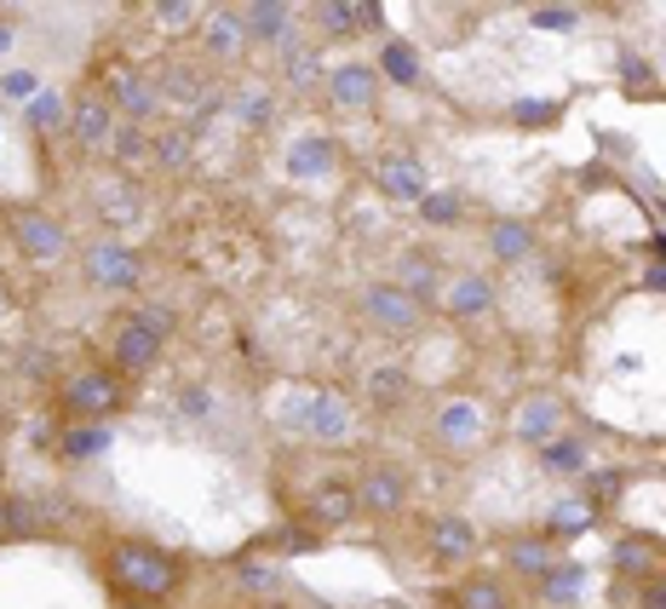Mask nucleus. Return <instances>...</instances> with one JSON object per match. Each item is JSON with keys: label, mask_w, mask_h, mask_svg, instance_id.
<instances>
[{"label": "nucleus", "mask_w": 666, "mask_h": 609, "mask_svg": "<svg viewBox=\"0 0 666 609\" xmlns=\"http://www.w3.org/2000/svg\"><path fill=\"white\" fill-rule=\"evenodd\" d=\"M276 420L288 431H304L317 443H345L351 438V402L333 397V391H311V397H288L276 409Z\"/></svg>", "instance_id": "nucleus-1"}, {"label": "nucleus", "mask_w": 666, "mask_h": 609, "mask_svg": "<svg viewBox=\"0 0 666 609\" xmlns=\"http://www.w3.org/2000/svg\"><path fill=\"white\" fill-rule=\"evenodd\" d=\"M110 575L121 580V587H133L138 598H162L173 593V580H178V564L162 552V546H144V541H121L110 552Z\"/></svg>", "instance_id": "nucleus-2"}, {"label": "nucleus", "mask_w": 666, "mask_h": 609, "mask_svg": "<svg viewBox=\"0 0 666 609\" xmlns=\"http://www.w3.org/2000/svg\"><path fill=\"white\" fill-rule=\"evenodd\" d=\"M121 402V379L104 368H87V374H69L64 379V409L69 414H87V420H104Z\"/></svg>", "instance_id": "nucleus-3"}, {"label": "nucleus", "mask_w": 666, "mask_h": 609, "mask_svg": "<svg viewBox=\"0 0 666 609\" xmlns=\"http://www.w3.org/2000/svg\"><path fill=\"white\" fill-rule=\"evenodd\" d=\"M81 265H87V283H92V288H115V294L138 288V276H144V265H138L121 242H92Z\"/></svg>", "instance_id": "nucleus-4"}, {"label": "nucleus", "mask_w": 666, "mask_h": 609, "mask_svg": "<svg viewBox=\"0 0 666 609\" xmlns=\"http://www.w3.org/2000/svg\"><path fill=\"white\" fill-rule=\"evenodd\" d=\"M356 506H363V512H379V518L402 512V506H408L402 472H397V466H368V472H363V484H356Z\"/></svg>", "instance_id": "nucleus-5"}, {"label": "nucleus", "mask_w": 666, "mask_h": 609, "mask_svg": "<svg viewBox=\"0 0 666 609\" xmlns=\"http://www.w3.org/2000/svg\"><path fill=\"white\" fill-rule=\"evenodd\" d=\"M12 236H18V247L30 253V259H58V253L69 247V236H64V224L58 219H46V213H12Z\"/></svg>", "instance_id": "nucleus-6"}, {"label": "nucleus", "mask_w": 666, "mask_h": 609, "mask_svg": "<svg viewBox=\"0 0 666 609\" xmlns=\"http://www.w3.org/2000/svg\"><path fill=\"white\" fill-rule=\"evenodd\" d=\"M511 431H518L523 443L546 449L557 431H563V402H557V397H523L518 414H511Z\"/></svg>", "instance_id": "nucleus-7"}, {"label": "nucleus", "mask_w": 666, "mask_h": 609, "mask_svg": "<svg viewBox=\"0 0 666 609\" xmlns=\"http://www.w3.org/2000/svg\"><path fill=\"white\" fill-rule=\"evenodd\" d=\"M328 98L340 110H368L374 98H379V69L368 64H340V69H328Z\"/></svg>", "instance_id": "nucleus-8"}, {"label": "nucleus", "mask_w": 666, "mask_h": 609, "mask_svg": "<svg viewBox=\"0 0 666 609\" xmlns=\"http://www.w3.org/2000/svg\"><path fill=\"white\" fill-rule=\"evenodd\" d=\"M363 311H368L379 328H391V334H408V328L420 322V304L408 299L402 288H391V283H386V288H368V294H363Z\"/></svg>", "instance_id": "nucleus-9"}, {"label": "nucleus", "mask_w": 666, "mask_h": 609, "mask_svg": "<svg viewBox=\"0 0 666 609\" xmlns=\"http://www.w3.org/2000/svg\"><path fill=\"white\" fill-rule=\"evenodd\" d=\"M242 18H247L253 41H270L281 53L293 46V7H281V0H253V7H242Z\"/></svg>", "instance_id": "nucleus-10"}, {"label": "nucleus", "mask_w": 666, "mask_h": 609, "mask_svg": "<svg viewBox=\"0 0 666 609\" xmlns=\"http://www.w3.org/2000/svg\"><path fill=\"white\" fill-rule=\"evenodd\" d=\"M69 126H75V139H81L87 150H104V144L115 139V104H110L104 92H92V98H81V104H75Z\"/></svg>", "instance_id": "nucleus-11"}, {"label": "nucleus", "mask_w": 666, "mask_h": 609, "mask_svg": "<svg viewBox=\"0 0 666 609\" xmlns=\"http://www.w3.org/2000/svg\"><path fill=\"white\" fill-rule=\"evenodd\" d=\"M156 351H162V340L149 334V328H144L138 317L115 328V363H121L126 374H144L149 363H156Z\"/></svg>", "instance_id": "nucleus-12"}, {"label": "nucleus", "mask_w": 666, "mask_h": 609, "mask_svg": "<svg viewBox=\"0 0 666 609\" xmlns=\"http://www.w3.org/2000/svg\"><path fill=\"white\" fill-rule=\"evenodd\" d=\"M431 552L443 557V564H466V557L477 552V529H471V518H437L431 523Z\"/></svg>", "instance_id": "nucleus-13"}, {"label": "nucleus", "mask_w": 666, "mask_h": 609, "mask_svg": "<svg viewBox=\"0 0 666 609\" xmlns=\"http://www.w3.org/2000/svg\"><path fill=\"white\" fill-rule=\"evenodd\" d=\"M443 304L459 317V322H471V317H489V304H495V283L489 276H454Z\"/></svg>", "instance_id": "nucleus-14"}, {"label": "nucleus", "mask_w": 666, "mask_h": 609, "mask_svg": "<svg viewBox=\"0 0 666 609\" xmlns=\"http://www.w3.org/2000/svg\"><path fill=\"white\" fill-rule=\"evenodd\" d=\"M247 41H253V35H247L242 7H219V12L208 18V53H213V58H242Z\"/></svg>", "instance_id": "nucleus-15"}, {"label": "nucleus", "mask_w": 666, "mask_h": 609, "mask_svg": "<svg viewBox=\"0 0 666 609\" xmlns=\"http://www.w3.org/2000/svg\"><path fill=\"white\" fill-rule=\"evenodd\" d=\"M655 557H666V541L655 535H621L609 546V564L621 575H655Z\"/></svg>", "instance_id": "nucleus-16"}, {"label": "nucleus", "mask_w": 666, "mask_h": 609, "mask_svg": "<svg viewBox=\"0 0 666 609\" xmlns=\"http://www.w3.org/2000/svg\"><path fill=\"white\" fill-rule=\"evenodd\" d=\"M437 438H443L448 449L482 443V409H477V402H448V409L437 414Z\"/></svg>", "instance_id": "nucleus-17"}, {"label": "nucleus", "mask_w": 666, "mask_h": 609, "mask_svg": "<svg viewBox=\"0 0 666 609\" xmlns=\"http://www.w3.org/2000/svg\"><path fill=\"white\" fill-rule=\"evenodd\" d=\"M110 104H121L133 121H144V115H156V110H162V87H156V81H144V75H115Z\"/></svg>", "instance_id": "nucleus-18"}, {"label": "nucleus", "mask_w": 666, "mask_h": 609, "mask_svg": "<svg viewBox=\"0 0 666 609\" xmlns=\"http://www.w3.org/2000/svg\"><path fill=\"white\" fill-rule=\"evenodd\" d=\"M379 190L397 201H425V173L408 156H379Z\"/></svg>", "instance_id": "nucleus-19"}, {"label": "nucleus", "mask_w": 666, "mask_h": 609, "mask_svg": "<svg viewBox=\"0 0 666 609\" xmlns=\"http://www.w3.org/2000/svg\"><path fill=\"white\" fill-rule=\"evenodd\" d=\"M340 167V150H333L328 139H299L288 150V179H322V173Z\"/></svg>", "instance_id": "nucleus-20"}, {"label": "nucleus", "mask_w": 666, "mask_h": 609, "mask_svg": "<svg viewBox=\"0 0 666 609\" xmlns=\"http://www.w3.org/2000/svg\"><path fill=\"white\" fill-rule=\"evenodd\" d=\"M580 593H586V564H569V557H563V564H552V569L541 575V598H546L552 609H569Z\"/></svg>", "instance_id": "nucleus-21"}, {"label": "nucleus", "mask_w": 666, "mask_h": 609, "mask_svg": "<svg viewBox=\"0 0 666 609\" xmlns=\"http://www.w3.org/2000/svg\"><path fill=\"white\" fill-rule=\"evenodd\" d=\"M356 512H363V506H356V489H351V484H322V489L311 495V518H317V523H333V529H340V523H351Z\"/></svg>", "instance_id": "nucleus-22"}, {"label": "nucleus", "mask_w": 666, "mask_h": 609, "mask_svg": "<svg viewBox=\"0 0 666 609\" xmlns=\"http://www.w3.org/2000/svg\"><path fill=\"white\" fill-rule=\"evenodd\" d=\"M110 443H115V431L92 420V425H75L58 449H64V461H92V454H104Z\"/></svg>", "instance_id": "nucleus-23"}, {"label": "nucleus", "mask_w": 666, "mask_h": 609, "mask_svg": "<svg viewBox=\"0 0 666 609\" xmlns=\"http://www.w3.org/2000/svg\"><path fill=\"white\" fill-rule=\"evenodd\" d=\"M489 247H495V259H523V253L534 247V231H529V224L523 219H500L495 224V231H489Z\"/></svg>", "instance_id": "nucleus-24"}, {"label": "nucleus", "mask_w": 666, "mask_h": 609, "mask_svg": "<svg viewBox=\"0 0 666 609\" xmlns=\"http://www.w3.org/2000/svg\"><path fill=\"white\" fill-rule=\"evenodd\" d=\"M379 69H386L397 87H414V81H420V58H414V46H402V41H386V46H379Z\"/></svg>", "instance_id": "nucleus-25"}, {"label": "nucleus", "mask_w": 666, "mask_h": 609, "mask_svg": "<svg viewBox=\"0 0 666 609\" xmlns=\"http://www.w3.org/2000/svg\"><path fill=\"white\" fill-rule=\"evenodd\" d=\"M402 294L414 299V304H420V299L431 304V299L443 294V276H437V265H425V259H408V265H402Z\"/></svg>", "instance_id": "nucleus-26"}, {"label": "nucleus", "mask_w": 666, "mask_h": 609, "mask_svg": "<svg viewBox=\"0 0 666 609\" xmlns=\"http://www.w3.org/2000/svg\"><path fill=\"white\" fill-rule=\"evenodd\" d=\"M552 564H557V557H552V546H546V541H534V535L511 541V569H518V575H534V580H541Z\"/></svg>", "instance_id": "nucleus-27"}, {"label": "nucleus", "mask_w": 666, "mask_h": 609, "mask_svg": "<svg viewBox=\"0 0 666 609\" xmlns=\"http://www.w3.org/2000/svg\"><path fill=\"white\" fill-rule=\"evenodd\" d=\"M402 397H408V374L402 368H374L368 374V402H379V409H397Z\"/></svg>", "instance_id": "nucleus-28"}, {"label": "nucleus", "mask_w": 666, "mask_h": 609, "mask_svg": "<svg viewBox=\"0 0 666 609\" xmlns=\"http://www.w3.org/2000/svg\"><path fill=\"white\" fill-rule=\"evenodd\" d=\"M454 604H459V609H506V593H500V580H489V575H471L466 587L454 593Z\"/></svg>", "instance_id": "nucleus-29"}, {"label": "nucleus", "mask_w": 666, "mask_h": 609, "mask_svg": "<svg viewBox=\"0 0 666 609\" xmlns=\"http://www.w3.org/2000/svg\"><path fill=\"white\" fill-rule=\"evenodd\" d=\"M64 121H69V104H64L58 92H35L30 98V126H35V133H58Z\"/></svg>", "instance_id": "nucleus-30"}, {"label": "nucleus", "mask_w": 666, "mask_h": 609, "mask_svg": "<svg viewBox=\"0 0 666 609\" xmlns=\"http://www.w3.org/2000/svg\"><path fill=\"white\" fill-rule=\"evenodd\" d=\"M592 529V506L586 500H557L552 506V535H586Z\"/></svg>", "instance_id": "nucleus-31"}, {"label": "nucleus", "mask_w": 666, "mask_h": 609, "mask_svg": "<svg viewBox=\"0 0 666 609\" xmlns=\"http://www.w3.org/2000/svg\"><path fill=\"white\" fill-rule=\"evenodd\" d=\"M541 466H546V472H580V466H586V449H580L575 438H552V443L541 449Z\"/></svg>", "instance_id": "nucleus-32"}, {"label": "nucleus", "mask_w": 666, "mask_h": 609, "mask_svg": "<svg viewBox=\"0 0 666 609\" xmlns=\"http://www.w3.org/2000/svg\"><path fill=\"white\" fill-rule=\"evenodd\" d=\"M281 75H288V87H311L317 81V53L311 46H288V53H281Z\"/></svg>", "instance_id": "nucleus-33"}, {"label": "nucleus", "mask_w": 666, "mask_h": 609, "mask_svg": "<svg viewBox=\"0 0 666 609\" xmlns=\"http://www.w3.org/2000/svg\"><path fill=\"white\" fill-rule=\"evenodd\" d=\"M459 190H425V201H420V213H425V224H454L459 219Z\"/></svg>", "instance_id": "nucleus-34"}, {"label": "nucleus", "mask_w": 666, "mask_h": 609, "mask_svg": "<svg viewBox=\"0 0 666 609\" xmlns=\"http://www.w3.org/2000/svg\"><path fill=\"white\" fill-rule=\"evenodd\" d=\"M317 23L328 35H351L356 30V0H322L317 7Z\"/></svg>", "instance_id": "nucleus-35"}, {"label": "nucleus", "mask_w": 666, "mask_h": 609, "mask_svg": "<svg viewBox=\"0 0 666 609\" xmlns=\"http://www.w3.org/2000/svg\"><path fill=\"white\" fill-rule=\"evenodd\" d=\"M511 115H518V126H546V121L563 115V104H557V98H518V110H511Z\"/></svg>", "instance_id": "nucleus-36"}, {"label": "nucleus", "mask_w": 666, "mask_h": 609, "mask_svg": "<svg viewBox=\"0 0 666 609\" xmlns=\"http://www.w3.org/2000/svg\"><path fill=\"white\" fill-rule=\"evenodd\" d=\"M149 150H156V162H162L167 173H178V167L190 162V133H162L156 144H149Z\"/></svg>", "instance_id": "nucleus-37"}, {"label": "nucleus", "mask_w": 666, "mask_h": 609, "mask_svg": "<svg viewBox=\"0 0 666 609\" xmlns=\"http://www.w3.org/2000/svg\"><path fill=\"white\" fill-rule=\"evenodd\" d=\"M270 115H276L270 92H242V98H236V121H242V126H270Z\"/></svg>", "instance_id": "nucleus-38"}, {"label": "nucleus", "mask_w": 666, "mask_h": 609, "mask_svg": "<svg viewBox=\"0 0 666 609\" xmlns=\"http://www.w3.org/2000/svg\"><path fill=\"white\" fill-rule=\"evenodd\" d=\"M621 81H626L632 92H644V87H655V64H650L644 53H621Z\"/></svg>", "instance_id": "nucleus-39"}, {"label": "nucleus", "mask_w": 666, "mask_h": 609, "mask_svg": "<svg viewBox=\"0 0 666 609\" xmlns=\"http://www.w3.org/2000/svg\"><path fill=\"white\" fill-rule=\"evenodd\" d=\"M534 30H580V7H534Z\"/></svg>", "instance_id": "nucleus-40"}, {"label": "nucleus", "mask_w": 666, "mask_h": 609, "mask_svg": "<svg viewBox=\"0 0 666 609\" xmlns=\"http://www.w3.org/2000/svg\"><path fill=\"white\" fill-rule=\"evenodd\" d=\"M236 580H242L247 593H276L281 587V575L270 564H236Z\"/></svg>", "instance_id": "nucleus-41"}, {"label": "nucleus", "mask_w": 666, "mask_h": 609, "mask_svg": "<svg viewBox=\"0 0 666 609\" xmlns=\"http://www.w3.org/2000/svg\"><path fill=\"white\" fill-rule=\"evenodd\" d=\"M0 512H7V529H12V535H35V529H41V518H35L30 500H12V506H0Z\"/></svg>", "instance_id": "nucleus-42"}, {"label": "nucleus", "mask_w": 666, "mask_h": 609, "mask_svg": "<svg viewBox=\"0 0 666 609\" xmlns=\"http://www.w3.org/2000/svg\"><path fill=\"white\" fill-rule=\"evenodd\" d=\"M115 156H121V162H144V156H149V144H144L138 126H115Z\"/></svg>", "instance_id": "nucleus-43"}, {"label": "nucleus", "mask_w": 666, "mask_h": 609, "mask_svg": "<svg viewBox=\"0 0 666 609\" xmlns=\"http://www.w3.org/2000/svg\"><path fill=\"white\" fill-rule=\"evenodd\" d=\"M149 12H156L167 30H185V23H196V7H190V0H162V7H149Z\"/></svg>", "instance_id": "nucleus-44"}, {"label": "nucleus", "mask_w": 666, "mask_h": 609, "mask_svg": "<svg viewBox=\"0 0 666 609\" xmlns=\"http://www.w3.org/2000/svg\"><path fill=\"white\" fill-rule=\"evenodd\" d=\"M178 409H185L190 420L213 414V391H208V386H185V397H178Z\"/></svg>", "instance_id": "nucleus-45"}, {"label": "nucleus", "mask_w": 666, "mask_h": 609, "mask_svg": "<svg viewBox=\"0 0 666 609\" xmlns=\"http://www.w3.org/2000/svg\"><path fill=\"white\" fill-rule=\"evenodd\" d=\"M621 484H626V472H592V477H586V489H592L598 500H609V495H621Z\"/></svg>", "instance_id": "nucleus-46"}, {"label": "nucleus", "mask_w": 666, "mask_h": 609, "mask_svg": "<svg viewBox=\"0 0 666 609\" xmlns=\"http://www.w3.org/2000/svg\"><path fill=\"white\" fill-rule=\"evenodd\" d=\"M0 92H7V98H35L41 87H35V75H30V69H12L7 81H0Z\"/></svg>", "instance_id": "nucleus-47"}, {"label": "nucleus", "mask_w": 666, "mask_h": 609, "mask_svg": "<svg viewBox=\"0 0 666 609\" xmlns=\"http://www.w3.org/2000/svg\"><path fill=\"white\" fill-rule=\"evenodd\" d=\"M138 322H144V328H149V334H156V340H162V334H167V328H173V311H167V304H149V311H144Z\"/></svg>", "instance_id": "nucleus-48"}, {"label": "nucleus", "mask_w": 666, "mask_h": 609, "mask_svg": "<svg viewBox=\"0 0 666 609\" xmlns=\"http://www.w3.org/2000/svg\"><path fill=\"white\" fill-rule=\"evenodd\" d=\"M386 12H379V0H356V30H379Z\"/></svg>", "instance_id": "nucleus-49"}, {"label": "nucleus", "mask_w": 666, "mask_h": 609, "mask_svg": "<svg viewBox=\"0 0 666 609\" xmlns=\"http://www.w3.org/2000/svg\"><path fill=\"white\" fill-rule=\"evenodd\" d=\"M276 541L288 546V552H311V546H317V535H311V529H281Z\"/></svg>", "instance_id": "nucleus-50"}, {"label": "nucleus", "mask_w": 666, "mask_h": 609, "mask_svg": "<svg viewBox=\"0 0 666 609\" xmlns=\"http://www.w3.org/2000/svg\"><path fill=\"white\" fill-rule=\"evenodd\" d=\"M121 609H162L156 598H133V604H121Z\"/></svg>", "instance_id": "nucleus-51"}, {"label": "nucleus", "mask_w": 666, "mask_h": 609, "mask_svg": "<svg viewBox=\"0 0 666 609\" xmlns=\"http://www.w3.org/2000/svg\"><path fill=\"white\" fill-rule=\"evenodd\" d=\"M7 46H12V23H0V53H7Z\"/></svg>", "instance_id": "nucleus-52"}, {"label": "nucleus", "mask_w": 666, "mask_h": 609, "mask_svg": "<svg viewBox=\"0 0 666 609\" xmlns=\"http://www.w3.org/2000/svg\"><path fill=\"white\" fill-rule=\"evenodd\" d=\"M259 609H293V604H281V598H270V604H259Z\"/></svg>", "instance_id": "nucleus-53"}]
</instances>
